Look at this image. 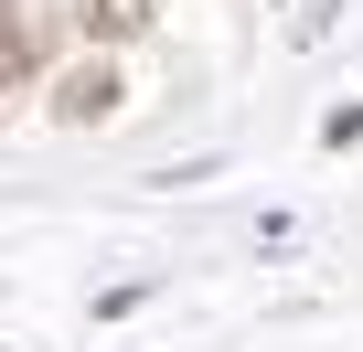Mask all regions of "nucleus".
<instances>
[{
    "label": "nucleus",
    "instance_id": "1",
    "mask_svg": "<svg viewBox=\"0 0 363 352\" xmlns=\"http://www.w3.org/2000/svg\"><path fill=\"white\" fill-rule=\"evenodd\" d=\"M118 96H128V86H118V64H107V54H86V64H65V75H54V118H65V128L118 118Z\"/></svg>",
    "mask_w": 363,
    "mask_h": 352
},
{
    "label": "nucleus",
    "instance_id": "2",
    "mask_svg": "<svg viewBox=\"0 0 363 352\" xmlns=\"http://www.w3.org/2000/svg\"><path fill=\"white\" fill-rule=\"evenodd\" d=\"M150 22H160V0H75V33H86L96 54H107V43H139Z\"/></svg>",
    "mask_w": 363,
    "mask_h": 352
}]
</instances>
